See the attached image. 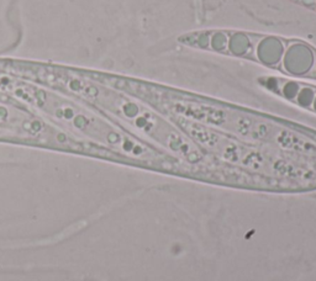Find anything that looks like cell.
Masks as SVG:
<instances>
[{
	"instance_id": "8992f818",
	"label": "cell",
	"mask_w": 316,
	"mask_h": 281,
	"mask_svg": "<svg viewBox=\"0 0 316 281\" xmlns=\"http://www.w3.org/2000/svg\"><path fill=\"white\" fill-rule=\"evenodd\" d=\"M283 93L286 97H294L298 93V85L294 83L286 84L283 89Z\"/></svg>"
},
{
	"instance_id": "52a82bcc",
	"label": "cell",
	"mask_w": 316,
	"mask_h": 281,
	"mask_svg": "<svg viewBox=\"0 0 316 281\" xmlns=\"http://www.w3.org/2000/svg\"><path fill=\"white\" fill-rule=\"evenodd\" d=\"M225 42H226L225 36H223L222 33H216L215 37H214L213 40V46L215 47L216 49H221L223 48V46H225Z\"/></svg>"
},
{
	"instance_id": "3957f363",
	"label": "cell",
	"mask_w": 316,
	"mask_h": 281,
	"mask_svg": "<svg viewBox=\"0 0 316 281\" xmlns=\"http://www.w3.org/2000/svg\"><path fill=\"white\" fill-rule=\"evenodd\" d=\"M283 45L277 40H266L263 44L259 45L258 56L266 63H277L281 60Z\"/></svg>"
},
{
	"instance_id": "277c9868",
	"label": "cell",
	"mask_w": 316,
	"mask_h": 281,
	"mask_svg": "<svg viewBox=\"0 0 316 281\" xmlns=\"http://www.w3.org/2000/svg\"><path fill=\"white\" fill-rule=\"evenodd\" d=\"M230 48L235 53H245L248 49V40L242 35H236L231 40Z\"/></svg>"
},
{
	"instance_id": "6da1fadb",
	"label": "cell",
	"mask_w": 316,
	"mask_h": 281,
	"mask_svg": "<svg viewBox=\"0 0 316 281\" xmlns=\"http://www.w3.org/2000/svg\"><path fill=\"white\" fill-rule=\"evenodd\" d=\"M0 126L17 132H26L31 136H40L45 130L41 122H38L37 120L16 109H9L3 105H0Z\"/></svg>"
},
{
	"instance_id": "5b68a950",
	"label": "cell",
	"mask_w": 316,
	"mask_h": 281,
	"mask_svg": "<svg viewBox=\"0 0 316 281\" xmlns=\"http://www.w3.org/2000/svg\"><path fill=\"white\" fill-rule=\"evenodd\" d=\"M299 104L302 106H309L311 105V103L314 101V93L311 89H308V88H305V89H302L301 92L299 93Z\"/></svg>"
},
{
	"instance_id": "ba28073f",
	"label": "cell",
	"mask_w": 316,
	"mask_h": 281,
	"mask_svg": "<svg viewBox=\"0 0 316 281\" xmlns=\"http://www.w3.org/2000/svg\"><path fill=\"white\" fill-rule=\"evenodd\" d=\"M314 109H315V110H316V99H315V100H314Z\"/></svg>"
},
{
	"instance_id": "7a4b0ae2",
	"label": "cell",
	"mask_w": 316,
	"mask_h": 281,
	"mask_svg": "<svg viewBox=\"0 0 316 281\" xmlns=\"http://www.w3.org/2000/svg\"><path fill=\"white\" fill-rule=\"evenodd\" d=\"M289 54L298 60H290L285 58V69L290 73H305L308 72L309 67L313 64V54L309 51L308 47H302L300 45L290 47L288 51Z\"/></svg>"
}]
</instances>
